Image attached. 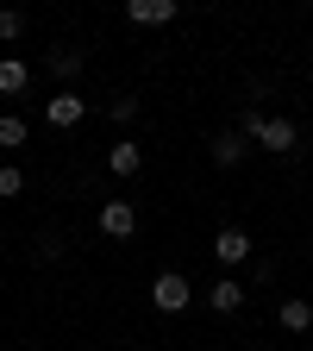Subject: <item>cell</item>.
<instances>
[{"mask_svg": "<svg viewBox=\"0 0 313 351\" xmlns=\"http://www.w3.org/2000/svg\"><path fill=\"white\" fill-rule=\"evenodd\" d=\"M238 132H245V138H251L257 151H270V157L301 151V125H295V119H282V113H263V107H245Z\"/></svg>", "mask_w": 313, "mask_h": 351, "instance_id": "1", "label": "cell"}, {"mask_svg": "<svg viewBox=\"0 0 313 351\" xmlns=\"http://www.w3.org/2000/svg\"><path fill=\"white\" fill-rule=\"evenodd\" d=\"M151 301H157V314H182V307H195V289H188V276H182V270H157Z\"/></svg>", "mask_w": 313, "mask_h": 351, "instance_id": "2", "label": "cell"}, {"mask_svg": "<svg viewBox=\"0 0 313 351\" xmlns=\"http://www.w3.org/2000/svg\"><path fill=\"white\" fill-rule=\"evenodd\" d=\"M88 119V101L75 95V88H57L51 101H44V125H57V132H69V125H82Z\"/></svg>", "mask_w": 313, "mask_h": 351, "instance_id": "3", "label": "cell"}, {"mask_svg": "<svg viewBox=\"0 0 313 351\" xmlns=\"http://www.w3.org/2000/svg\"><path fill=\"white\" fill-rule=\"evenodd\" d=\"M251 257H257L251 232H238V226H219L213 232V263H232V270H238V263H251Z\"/></svg>", "mask_w": 313, "mask_h": 351, "instance_id": "4", "label": "cell"}, {"mask_svg": "<svg viewBox=\"0 0 313 351\" xmlns=\"http://www.w3.org/2000/svg\"><path fill=\"white\" fill-rule=\"evenodd\" d=\"M95 226H101L107 239H132V232H138V207H132V201H101Z\"/></svg>", "mask_w": 313, "mask_h": 351, "instance_id": "5", "label": "cell"}, {"mask_svg": "<svg viewBox=\"0 0 313 351\" xmlns=\"http://www.w3.org/2000/svg\"><path fill=\"white\" fill-rule=\"evenodd\" d=\"M107 169L119 176V182L145 176V145H138V138H113V145H107Z\"/></svg>", "mask_w": 313, "mask_h": 351, "instance_id": "6", "label": "cell"}, {"mask_svg": "<svg viewBox=\"0 0 313 351\" xmlns=\"http://www.w3.org/2000/svg\"><path fill=\"white\" fill-rule=\"evenodd\" d=\"M245 157H251V138H245L238 125H232V132H213V163H219V169H238Z\"/></svg>", "mask_w": 313, "mask_h": 351, "instance_id": "7", "label": "cell"}, {"mask_svg": "<svg viewBox=\"0 0 313 351\" xmlns=\"http://www.w3.org/2000/svg\"><path fill=\"white\" fill-rule=\"evenodd\" d=\"M82 63H88V57L75 51V44H57V51H51V57H44V69H51V75H57L63 88H69V82L82 75Z\"/></svg>", "mask_w": 313, "mask_h": 351, "instance_id": "8", "label": "cell"}, {"mask_svg": "<svg viewBox=\"0 0 313 351\" xmlns=\"http://www.w3.org/2000/svg\"><path fill=\"white\" fill-rule=\"evenodd\" d=\"M125 19H132V25H169V19H175V0H132Z\"/></svg>", "mask_w": 313, "mask_h": 351, "instance_id": "9", "label": "cell"}, {"mask_svg": "<svg viewBox=\"0 0 313 351\" xmlns=\"http://www.w3.org/2000/svg\"><path fill=\"white\" fill-rule=\"evenodd\" d=\"M32 88V63L25 57H0V95H25Z\"/></svg>", "mask_w": 313, "mask_h": 351, "instance_id": "10", "label": "cell"}, {"mask_svg": "<svg viewBox=\"0 0 313 351\" xmlns=\"http://www.w3.org/2000/svg\"><path fill=\"white\" fill-rule=\"evenodd\" d=\"M32 138V119L25 113H0V151H19Z\"/></svg>", "mask_w": 313, "mask_h": 351, "instance_id": "11", "label": "cell"}, {"mask_svg": "<svg viewBox=\"0 0 313 351\" xmlns=\"http://www.w3.org/2000/svg\"><path fill=\"white\" fill-rule=\"evenodd\" d=\"M276 320H282L288 332H313V301H282Z\"/></svg>", "mask_w": 313, "mask_h": 351, "instance_id": "12", "label": "cell"}, {"mask_svg": "<svg viewBox=\"0 0 313 351\" xmlns=\"http://www.w3.org/2000/svg\"><path fill=\"white\" fill-rule=\"evenodd\" d=\"M213 314H238V307H245V282H213Z\"/></svg>", "mask_w": 313, "mask_h": 351, "instance_id": "13", "label": "cell"}, {"mask_svg": "<svg viewBox=\"0 0 313 351\" xmlns=\"http://www.w3.org/2000/svg\"><path fill=\"white\" fill-rule=\"evenodd\" d=\"M25 195V169L19 163H0V201H19Z\"/></svg>", "mask_w": 313, "mask_h": 351, "instance_id": "14", "label": "cell"}, {"mask_svg": "<svg viewBox=\"0 0 313 351\" xmlns=\"http://www.w3.org/2000/svg\"><path fill=\"white\" fill-rule=\"evenodd\" d=\"M25 38V13L19 7H0V44H19Z\"/></svg>", "mask_w": 313, "mask_h": 351, "instance_id": "15", "label": "cell"}, {"mask_svg": "<svg viewBox=\"0 0 313 351\" xmlns=\"http://www.w3.org/2000/svg\"><path fill=\"white\" fill-rule=\"evenodd\" d=\"M107 113H113L119 125H132V119H138V101H132V95H113V101H107Z\"/></svg>", "mask_w": 313, "mask_h": 351, "instance_id": "16", "label": "cell"}]
</instances>
